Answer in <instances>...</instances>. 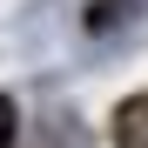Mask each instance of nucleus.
I'll return each instance as SVG.
<instances>
[{
	"mask_svg": "<svg viewBox=\"0 0 148 148\" xmlns=\"http://www.w3.org/2000/svg\"><path fill=\"white\" fill-rule=\"evenodd\" d=\"M114 141L121 148H148V94H135V101L114 108Z\"/></svg>",
	"mask_w": 148,
	"mask_h": 148,
	"instance_id": "f257e3e1",
	"label": "nucleus"
},
{
	"mask_svg": "<svg viewBox=\"0 0 148 148\" xmlns=\"http://www.w3.org/2000/svg\"><path fill=\"white\" fill-rule=\"evenodd\" d=\"M0 148H14V101L0 94Z\"/></svg>",
	"mask_w": 148,
	"mask_h": 148,
	"instance_id": "f03ea898",
	"label": "nucleus"
}]
</instances>
